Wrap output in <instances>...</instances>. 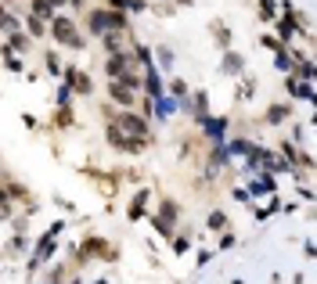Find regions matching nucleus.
Returning a JSON list of instances; mask_svg holds the SVG:
<instances>
[{"instance_id": "1", "label": "nucleus", "mask_w": 317, "mask_h": 284, "mask_svg": "<svg viewBox=\"0 0 317 284\" xmlns=\"http://www.w3.org/2000/svg\"><path fill=\"white\" fill-rule=\"evenodd\" d=\"M51 29H54V40L65 43V47H83V36L76 33V25H72L69 18H54Z\"/></svg>"}, {"instance_id": "2", "label": "nucleus", "mask_w": 317, "mask_h": 284, "mask_svg": "<svg viewBox=\"0 0 317 284\" xmlns=\"http://www.w3.org/2000/svg\"><path fill=\"white\" fill-rule=\"evenodd\" d=\"M116 126H119V130H126L130 137H148V123H144L141 115H134V112L116 115Z\"/></svg>"}, {"instance_id": "3", "label": "nucleus", "mask_w": 317, "mask_h": 284, "mask_svg": "<svg viewBox=\"0 0 317 284\" xmlns=\"http://www.w3.org/2000/svg\"><path fill=\"white\" fill-rule=\"evenodd\" d=\"M65 83L76 90V94H94V79H90L87 72H79V69H69V72H65Z\"/></svg>"}, {"instance_id": "4", "label": "nucleus", "mask_w": 317, "mask_h": 284, "mask_svg": "<svg viewBox=\"0 0 317 284\" xmlns=\"http://www.w3.org/2000/svg\"><path fill=\"white\" fill-rule=\"evenodd\" d=\"M288 112H292L288 105H270V112H267V123H270V126L285 123V115H288Z\"/></svg>"}, {"instance_id": "5", "label": "nucleus", "mask_w": 317, "mask_h": 284, "mask_svg": "<svg viewBox=\"0 0 317 284\" xmlns=\"http://www.w3.org/2000/svg\"><path fill=\"white\" fill-rule=\"evenodd\" d=\"M296 33H299L296 29V18H281V22H277V36H281V40H292Z\"/></svg>"}, {"instance_id": "6", "label": "nucleus", "mask_w": 317, "mask_h": 284, "mask_svg": "<svg viewBox=\"0 0 317 284\" xmlns=\"http://www.w3.org/2000/svg\"><path fill=\"white\" fill-rule=\"evenodd\" d=\"M223 58H227V61H223V72H241V58H238V54H223Z\"/></svg>"}, {"instance_id": "7", "label": "nucleus", "mask_w": 317, "mask_h": 284, "mask_svg": "<svg viewBox=\"0 0 317 284\" xmlns=\"http://www.w3.org/2000/svg\"><path fill=\"white\" fill-rule=\"evenodd\" d=\"M25 29H29L33 36H43V22H40L36 15H29V22H25Z\"/></svg>"}, {"instance_id": "8", "label": "nucleus", "mask_w": 317, "mask_h": 284, "mask_svg": "<svg viewBox=\"0 0 317 284\" xmlns=\"http://www.w3.org/2000/svg\"><path fill=\"white\" fill-rule=\"evenodd\" d=\"M33 15L47 18V15H51V4H47V0H33Z\"/></svg>"}, {"instance_id": "9", "label": "nucleus", "mask_w": 317, "mask_h": 284, "mask_svg": "<svg viewBox=\"0 0 317 284\" xmlns=\"http://www.w3.org/2000/svg\"><path fill=\"white\" fill-rule=\"evenodd\" d=\"M170 94H173V97H184V94H188V83H184V79H173V83H170Z\"/></svg>"}, {"instance_id": "10", "label": "nucleus", "mask_w": 317, "mask_h": 284, "mask_svg": "<svg viewBox=\"0 0 317 284\" xmlns=\"http://www.w3.org/2000/svg\"><path fill=\"white\" fill-rule=\"evenodd\" d=\"M0 29H4V33H15V29H18V22H15L11 15H0Z\"/></svg>"}, {"instance_id": "11", "label": "nucleus", "mask_w": 317, "mask_h": 284, "mask_svg": "<svg viewBox=\"0 0 317 284\" xmlns=\"http://www.w3.org/2000/svg\"><path fill=\"white\" fill-rule=\"evenodd\" d=\"M259 15H263V18H274V15H277V7L270 4V0H259Z\"/></svg>"}, {"instance_id": "12", "label": "nucleus", "mask_w": 317, "mask_h": 284, "mask_svg": "<svg viewBox=\"0 0 317 284\" xmlns=\"http://www.w3.org/2000/svg\"><path fill=\"white\" fill-rule=\"evenodd\" d=\"M223 223H227V216H223V213H213V216H209V227H213V231H220Z\"/></svg>"}, {"instance_id": "13", "label": "nucleus", "mask_w": 317, "mask_h": 284, "mask_svg": "<svg viewBox=\"0 0 317 284\" xmlns=\"http://www.w3.org/2000/svg\"><path fill=\"white\" fill-rule=\"evenodd\" d=\"M158 61H162V65H173V51L162 47V51H158Z\"/></svg>"}, {"instance_id": "14", "label": "nucleus", "mask_w": 317, "mask_h": 284, "mask_svg": "<svg viewBox=\"0 0 317 284\" xmlns=\"http://www.w3.org/2000/svg\"><path fill=\"white\" fill-rule=\"evenodd\" d=\"M98 284H105V281H98Z\"/></svg>"}]
</instances>
